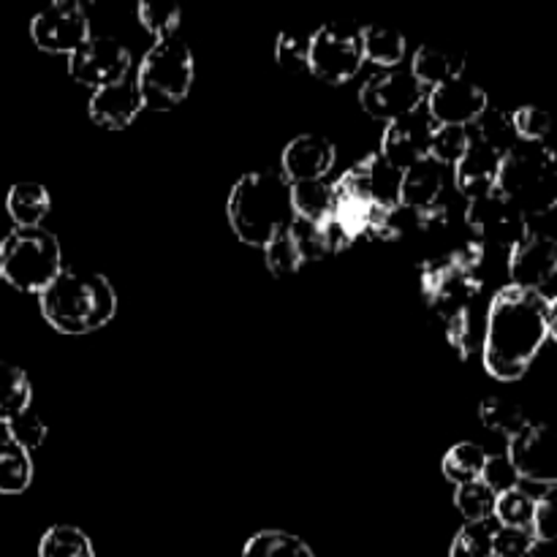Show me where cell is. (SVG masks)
Masks as SVG:
<instances>
[{
    "label": "cell",
    "mask_w": 557,
    "mask_h": 557,
    "mask_svg": "<svg viewBox=\"0 0 557 557\" xmlns=\"http://www.w3.org/2000/svg\"><path fill=\"white\" fill-rule=\"evenodd\" d=\"M549 341V299L542 292L504 286L484 319V370L498 381H520Z\"/></svg>",
    "instance_id": "1"
},
{
    "label": "cell",
    "mask_w": 557,
    "mask_h": 557,
    "mask_svg": "<svg viewBox=\"0 0 557 557\" xmlns=\"http://www.w3.org/2000/svg\"><path fill=\"white\" fill-rule=\"evenodd\" d=\"M38 308L60 335H92L117 315V292L101 272L71 267L38 294Z\"/></svg>",
    "instance_id": "2"
},
{
    "label": "cell",
    "mask_w": 557,
    "mask_h": 557,
    "mask_svg": "<svg viewBox=\"0 0 557 557\" xmlns=\"http://www.w3.org/2000/svg\"><path fill=\"white\" fill-rule=\"evenodd\" d=\"M226 218L234 237L256 248H264L277 232L292 226V185L281 169L243 174L228 190Z\"/></svg>",
    "instance_id": "3"
},
{
    "label": "cell",
    "mask_w": 557,
    "mask_h": 557,
    "mask_svg": "<svg viewBox=\"0 0 557 557\" xmlns=\"http://www.w3.org/2000/svg\"><path fill=\"white\" fill-rule=\"evenodd\" d=\"M498 190L525 218L557 207V152L547 145H520L500 158Z\"/></svg>",
    "instance_id": "4"
},
{
    "label": "cell",
    "mask_w": 557,
    "mask_h": 557,
    "mask_svg": "<svg viewBox=\"0 0 557 557\" xmlns=\"http://www.w3.org/2000/svg\"><path fill=\"white\" fill-rule=\"evenodd\" d=\"M63 270V248L49 228L14 226L0 239V277L16 292L41 294Z\"/></svg>",
    "instance_id": "5"
},
{
    "label": "cell",
    "mask_w": 557,
    "mask_h": 557,
    "mask_svg": "<svg viewBox=\"0 0 557 557\" xmlns=\"http://www.w3.org/2000/svg\"><path fill=\"white\" fill-rule=\"evenodd\" d=\"M194 52L183 38L174 36L156 41L147 49L136 71V87H139L145 109L166 112L183 103L194 87Z\"/></svg>",
    "instance_id": "6"
},
{
    "label": "cell",
    "mask_w": 557,
    "mask_h": 557,
    "mask_svg": "<svg viewBox=\"0 0 557 557\" xmlns=\"http://www.w3.org/2000/svg\"><path fill=\"white\" fill-rule=\"evenodd\" d=\"M419 283H422L424 299L433 308V313L441 315V321L471 313L473 302L484 286L482 275L457 261L451 253L424 259L419 267Z\"/></svg>",
    "instance_id": "7"
},
{
    "label": "cell",
    "mask_w": 557,
    "mask_h": 557,
    "mask_svg": "<svg viewBox=\"0 0 557 557\" xmlns=\"http://www.w3.org/2000/svg\"><path fill=\"white\" fill-rule=\"evenodd\" d=\"M364 63L362 27L351 22H326L310 33L308 71L330 85H346L359 74Z\"/></svg>",
    "instance_id": "8"
},
{
    "label": "cell",
    "mask_w": 557,
    "mask_h": 557,
    "mask_svg": "<svg viewBox=\"0 0 557 557\" xmlns=\"http://www.w3.org/2000/svg\"><path fill=\"white\" fill-rule=\"evenodd\" d=\"M466 226L484 248L493 245L500 250H511L531 234L528 218L498 188L493 194L468 201Z\"/></svg>",
    "instance_id": "9"
},
{
    "label": "cell",
    "mask_w": 557,
    "mask_h": 557,
    "mask_svg": "<svg viewBox=\"0 0 557 557\" xmlns=\"http://www.w3.org/2000/svg\"><path fill=\"white\" fill-rule=\"evenodd\" d=\"M424 96L428 90L419 85L411 71L386 69L364 79V85L359 87V107L373 120L392 123V120L424 107Z\"/></svg>",
    "instance_id": "10"
},
{
    "label": "cell",
    "mask_w": 557,
    "mask_h": 557,
    "mask_svg": "<svg viewBox=\"0 0 557 557\" xmlns=\"http://www.w3.org/2000/svg\"><path fill=\"white\" fill-rule=\"evenodd\" d=\"M90 36L87 11L76 0H54V3L44 5L30 20L33 44L49 54H65L69 58Z\"/></svg>",
    "instance_id": "11"
},
{
    "label": "cell",
    "mask_w": 557,
    "mask_h": 557,
    "mask_svg": "<svg viewBox=\"0 0 557 557\" xmlns=\"http://www.w3.org/2000/svg\"><path fill=\"white\" fill-rule=\"evenodd\" d=\"M506 460L515 468L517 479L557 487V424H528L522 433L509 438Z\"/></svg>",
    "instance_id": "12"
},
{
    "label": "cell",
    "mask_w": 557,
    "mask_h": 557,
    "mask_svg": "<svg viewBox=\"0 0 557 557\" xmlns=\"http://www.w3.org/2000/svg\"><path fill=\"white\" fill-rule=\"evenodd\" d=\"M128 71V47L114 36H90L69 54V74L79 85L92 87V90H101V87L125 79Z\"/></svg>",
    "instance_id": "13"
},
{
    "label": "cell",
    "mask_w": 557,
    "mask_h": 557,
    "mask_svg": "<svg viewBox=\"0 0 557 557\" xmlns=\"http://www.w3.org/2000/svg\"><path fill=\"white\" fill-rule=\"evenodd\" d=\"M435 123L430 120V114L424 112V107H419L417 112H408L403 117L386 123L384 136H381V150L379 156L386 163H392L395 169L406 172L413 163L430 158V141H433Z\"/></svg>",
    "instance_id": "14"
},
{
    "label": "cell",
    "mask_w": 557,
    "mask_h": 557,
    "mask_svg": "<svg viewBox=\"0 0 557 557\" xmlns=\"http://www.w3.org/2000/svg\"><path fill=\"white\" fill-rule=\"evenodd\" d=\"M490 107V98L484 87L476 82L451 79L446 85L433 87L424 96V112L430 114L435 125H460V128H471L476 123L479 114Z\"/></svg>",
    "instance_id": "15"
},
{
    "label": "cell",
    "mask_w": 557,
    "mask_h": 557,
    "mask_svg": "<svg viewBox=\"0 0 557 557\" xmlns=\"http://www.w3.org/2000/svg\"><path fill=\"white\" fill-rule=\"evenodd\" d=\"M557 275V243L547 234L531 232L509 250L511 286L542 292Z\"/></svg>",
    "instance_id": "16"
},
{
    "label": "cell",
    "mask_w": 557,
    "mask_h": 557,
    "mask_svg": "<svg viewBox=\"0 0 557 557\" xmlns=\"http://www.w3.org/2000/svg\"><path fill=\"white\" fill-rule=\"evenodd\" d=\"M337 161V150L326 136L302 134L283 147L281 174L288 185L310 183V180H326Z\"/></svg>",
    "instance_id": "17"
},
{
    "label": "cell",
    "mask_w": 557,
    "mask_h": 557,
    "mask_svg": "<svg viewBox=\"0 0 557 557\" xmlns=\"http://www.w3.org/2000/svg\"><path fill=\"white\" fill-rule=\"evenodd\" d=\"M141 109H145V101H141L136 79H131V76L114 82V85L101 87V90H92L90 103H87L92 123L109 131L128 128L139 117Z\"/></svg>",
    "instance_id": "18"
},
{
    "label": "cell",
    "mask_w": 557,
    "mask_h": 557,
    "mask_svg": "<svg viewBox=\"0 0 557 557\" xmlns=\"http://www.w3.org/2000/svg\"><path fill=\"white\" fill-rule=\"evenodd\" d=\"M498 174H500V156L498 152L487 150V147L471 141L466 156L455 163L451 169V180H455L457 194L466 196L468 201L487 196L498 188Z\"/></svg>",
    "instance_id": "19"
},
{
    "label": "cell",
    "mask_w": 557,
    "mask_h": 557,
    "mask_svg": "<svg viewBox=\"0 0 557 557\" xmlns=\"http://www.w3.org/2000/svg\"><path fill=\"white\" fill-rule=\"evenodd\" d=\"M446 190V166L435 163L433 158L413 163L403 172L400 180V205L411 210L424 212L441 205V196Z\"/></svg>",
    "instance_id": "20"
},
{
    "label": "cell",
    "mask_w": 557,
    "mask_h": 557,
    "mask_svg": "<svg viewBox=\"0 0 557 557\" xmlns=\"http://www.w3.org/2000/svg\"><path fill=\"white\" fill-rule=\"evenodd\" d=\"M408 71L417 76V82L424 90H433V87L446 85V82L460 79L462 71H466V58L424 44V47H419L417 52H413L411 69Z\"/></svg>",
    "instance_id": "21"
},
{
    "label": "cell",
    "mask_w": 557,
    "mask_h": 557,
    "mask_svg": "<svg viewBox=\"0 0 557 557\" xmlns=\"http://www.w3.org/2000/svg\"><path fill=\"white\" fill-rule=\"evenodd\" d=\"M359 177H362V188L368 194L373 207H395L400 205V180L403 172L386 163L379 152H370L368 158L357 163Z\"/></svg>",
    "instance_id": "22"
},
{
    "label": "cell",
    "mask_w": 557,
    "mask_h": 557,
    "mask_svg": "<svg viewBox=\"0 0 557 557\" xmlns=\"http://www.w3.org/2000/svg\"><path fill=\"white\" fill-rule=\"evenodd\" d=\"M5 210L20 228L41 226V221L52 210V196L41 183H16L5 196Z\"/></svg>",
    "instance_id": "23"
},
{
    "label": "cell",
    "mask_w": 557,
    "mask_h": 557,
    "mask_svg": "<svg viewBox=\"0 0 557 557\" xmlns=\"http://www.w3.org/2000/svg\"><path fill=\"white\" fill-rule=\"evenodd\" d=\"M468 134H471V141H476V145L498 152L500 158L520 145V139H517V131H515V120H511V112H504V109H498V107L484 109V112L476 117V123L468 128Z\"/></svg>",
    "instance_id": "24"
},
{
    "label": "cell",
    "mask_w": 557,
    "mask_h": 557,
    "mask_svg": "<svg viewBox=\"0 0 557 557\" xmlns=\"http://www.w3.org/2000/svg\"><path fill=\"white\" fill-rule=\"evenodd\" d=\"M490 455L484 451V446L473 444V441H460V444L451 446L444 455V462H441V471L449 479L455 487L468 482H479L487 471Z\"/></svg>",
    "instance_id": "25"
},
{
    "label": "cell",
    "mask_w": 557,
    "mask_h": 557,
    "mask_svg": "<svg viewBox=\"0 0 557 557\" xmlns=\"http://www.w3.org/2000/svg\"><path fill=\"white\" fill-rule=\"evenodd\" d=\"M292 210L299 221H324L335 210V188L330 180H310L292 185Z\"/></svg>",
    "instance_id": "26"
},
{
    "label": "cell",
    "mask_w": 557,
    "mask_h": 557,
    "mask_svg": "<svg viewBox=\"0 0 557 557\" xmlns=\"http://www.w3.org/2000/svg\"><path fill=\"white\" fill-rule=\"evenodd\" d=\"M27 408H33L30 379L22 368L0 359V424L11 422Z\"/></svg>",
    "instance_id": "27"
},
{
    "label": "cell",
    "mask_w": 557,
    "mask_h": 557,
    "mask_svg": "<svg viewBox=\"0 0 557 557\" xmlns=\"http://www.w3.org/2000/svg\"><path fill=\"white\" fill-rule=\"evenodd\" d=\"M33 484V457L14 441L0 438V495H22Z\"/></svg>",
    "instance_id": "28"
},
{
    "label": "cell",
    "mask_w": 557,
    "mask_h": 557,
    "mask_svg": "<svg viewBox=\"0 0 557 557\" xmlns=\"http://www.w3.org/2000/svg\"><path fill=\"white\" fill-rule=\"evenodd\" d=\"M479 419H482V424L487 430L509 435V438H515L517 433H522V430L531 424V419H528L525 408H522L520 403L498 395L484 397V400L479 403Z\"/></svg>",
    "instance_id": "29"
},
{
    "label": "cell",
    "mask_w": 557,
    "mask_h": 557,
    "mask_svg": "<svg viewBox=\"0 0 557 557\" xmlns=\"http://www.w3.org/2000/svg\"><path fill=\"white\" fill-rule=\"evenodd\" d=\"M362 49L364 60H373L375 65L386 69H397L406 58V38L403 33L392 30V27L368 25L362 27Z\"/></svg>",
    "instance_id": "30"
},
{
    "label": "cell",
    "mask_w": 557,
    "mask_h": 557,
    "mask_svg": "<svg viewBox=\"0 0 557 557\" xmlns=\"http://www.w3.org/2000/svg\"><path fill=\"white\" fill-rule=\"evenodd\" d=\"M243 557H315V553L294 533L259 531L245 542Z\"/></svg>",
    "instance_id": "31"
},
{
    "label": "cell",
    "mask_w": 557,
    "mask_h": 557,
    "mask_svg": "<svg viewBox=\"0 0 557 557\" xmlns=\"http://www.w3.org/2000/svg\"><path fill=\"white\" fill-rule=\"evenodd\" d=\"M38 557H96V547L82 528L52 525L38 542Z\"/></svg>",
    "instance_id": "32"
},
{
    "label": "cell",
    "mask_w": 557,
    "mask_h": 557,
    "mask_svg": "<svg viewBox=\"0 0 557 557\" xmlns=\"http://www.w3.org/2000/svg\"><path fill=\"white\" fill-rule=\"evenodd\" d=\"M261 250H264L267 270H270L275 277H288L308 264L302 245H299L297 237H294L292 226H286L283 232H277L275 237H272Z\"/></svg>",
    "instance_id": "33"
},
{
    "label": "cell",
    "mask_w": 557,
    "mask_h": 557,
    "mask_svg": "<svg viewBox=\"0 0 557 557\" xmlns=\"http://www.w3.org/2000/svg\"><path fill=\"white\" fill-rule=\"evenodd\" d=\"M495 500H498V493H495L484 479L460 484V487L455 490V506L457 511L466 517V522H493Z\"/></svg>",
    "instance_id": "34"
},
{
    "label": "cell",
    "mask_w": 557,
    "mask_h": 557,
    "mask_svg": "<svg viewBox=\"0 0 557 557\" xmlns=\"http://www.w3.org/2000/svg\"><path fill=\"white\" fill-rule=\"evenodd\" d=\"M536 515V498L517 484V487L498 493L495 500V520L506 528H531Z\"/></svg>",
    "instance_id": "35"
},
{
    "label": "cell",
    "mask_w": 557,
    "mask_h": 557,
    "mask_svg": "<svg viewBox=\"0 0 557 557\" xmlns=\"http://www.w3.org/2000/svg\"><path fill=\"white\" fill-rule=\"evenodd\" d=\"M471 147V134L460 125H435L433 141H430V158L446 169H455V163L466 156Z\"/></svg>",
    "instance_id": "36"
},
{
    "label": "cell",
    "mask_w": 557,
    "mask_h": 557,
    "mask_svg": "<svg viewBox=\"0 0 557 557\" xmlns=\"http://www.w3.org/2000/svg\"><path fill=\"white\" fill-rule=\"evenodd\" d=\"M136 16H139V25L150 36H156V41H163V38L177 36L183 11L174 3H147L145 0V3L136 5Z\"/></svg>",
    "instance_id": "37"
},
{
    "label": "cell",
    "mask_w": 557,
    "mask_h": 557,
    "mask_svg": "<svg viewBox=\"0 0 557 557\" xmlns=\"http://www.w3.org/2000/svg\"><path fill=\"white\" fill-rule=\"evenodd\" d=\"M493 522H466L451 539L449 557H495L493 555Z\"/></svg>",
    "instance_id": "38"
},
{
    "label": "cell",
    "mask_w": 557,
    "mask_h": 557,
    "mask_svg": "<svg viewBox=\"0 0 557 557\" xmlns=\"http://www.w3.org/2000/svg\"><path fill=\"white\" fill-rule=\"evenodd\" d=\"M515 120L517 139L525 141V145H544L549 134H553V114L542 107H520L511 112Z\"/></svg>",
    "instance_id": "39"
},
{
    "label": "cell",
    "mask_w": 557,
    "mask_h": 557,
    "mask_svg": "<svg viewBox=\"0 0 557 557\" xmlns=\"http://www.w3.org/2000/svg\"><path fill=\"white\" fill-rule=\"evenodd\" d=\"M539 539L533 528H506L495 525L493 555L495 557H531Z\"/></svg>",
    "instance_id": "40"
},
{
    "label": "cell",
    "mask_w": 557,
    "mask_h": 557,
    "mask_svg": "<svg viewBox=\"0 0 557 557\" xmlns=\"http://www.w3.org/2000/svg\"><path fill=\"white\" fill-rule=\"evenodd\" d=\"M49 428L44 424V419L38 413H33V408H27L25 413L14 417L11 422H5V438L14 441L16 446H22L25 451L38 449V446L47 441Z\"/></svg>",
    "instance_id": "41"
},
{
    "label": "cell",
    "mask_w": 557,
    "mask_h": 557,
    "mask_svg": "<svg viewBox=\"0 0 557 557\" xmlns=\"http://www.w3.org/2000/svg\"><path fill=\"white\" fill-rule=\"evenodd\" d=\"M275 60L283 71H308L310 65V36L302 33H281L275 41Z\"/></svg>",
    "instance_id": "42"
},
{
    "label": "cell",
    "mask_w": 557,
    "mask_h": 557,
    "mask_svg": "<svg viewBox=\"0 0 557 557\" xmlns=\"http://www.w3.org/2000/svg\"><path fill=\"white\" fill-rule=\"evenodd\" d=\"M531 528L539 542L557 544V487L536 498V515H533Z\"/></svg>",
    "instance_id": "43"
},
{
    "label": "cell",
    "mask_w": 557,
    "mask_h": 557,
    "mask_svg": "<svg viewBox=\"0 0 557 557\" xmlns=\"http://www.w3.org/2000/svg\"><path fill=\"white\" fill-rule=\"evenodd\" d=\"M444 326H446V341H449V346L455 348L462 359H468V354H471V341H473V315L471 313L451 315V319L444 321Z\"/></svg>",
    "instance_id": "44"
},
{
    "label": "cell",
    "mask_w": 557,
    "mask_h": 557,
    "mask_svg": "<svg viewBox=\"0 0 557 557\" xmlns=\"http://www.w3.org/2000/svg\"><path fill=\"white\" fill-rule=\"evenodd\" d=\"M482 479L495 490V493H504V490L517 487V482H520L515 473V468L509 466V460H506V457H498V460H495V457H490L487 471H484Z\"/></svg>",
    "instance_id": "45"
},
{
    "label": "cell",
    "mask_w": 557,
    "mask_h": 557,
    "mask_svg": "<svg viewBox=\"0 0 557 557\" xmlns=\"http://www.w3.org/2000/svg\"><path fill=\"white\" fill-rule=\"evenodd\" d=\"M549 337L557 343V297L549 299Z\"/></svg>",
    "instance_id": "46"
}]
</instances>
